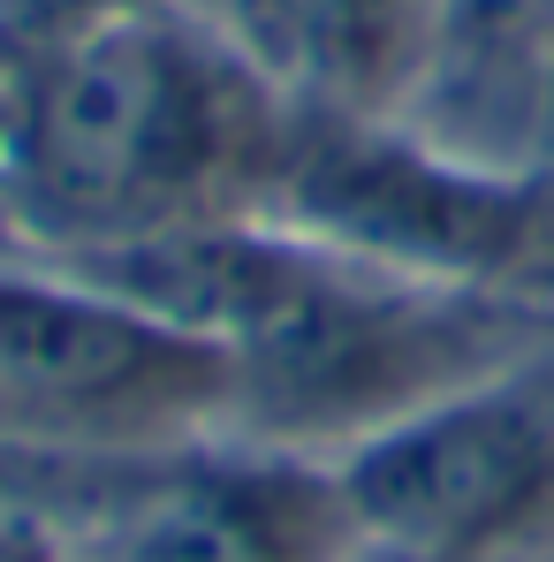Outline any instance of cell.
<instances>
[{
  "instance_id": "4",
  "label": "cell",
  "mask_w": 554,
  "mask_h": 562,
  "mask_svg": "<svg viewBox=\"0 0 554 562\" xmlns=\"http://www.w3.org/2000/svg\"><path fill=\"white\" fill-rule=\"evenodd\" d=\"M0 411L31 434L168 449L236 418V373L228 350L46 259L0 267Z\"/></svg>"
},
{
  "instance_id": "6",
  "label": "cell",
  "mask_w": 554,
  "mask_h": 562,
  "mask_svg": "<svg viewBox=\"0 0 554 562\" xmlns=\"http://www.w3.org/2000/svg\"><path fill=\"white\" fill-rule=\"evenodd\" d=\"M554 0H418V46L395 114L478 168L547 160Z\"/></svg>"
},
{
  "instance_id": "1",
  "label": "cell",
  "mask_w": 554,
  "mask_h": 562,
  "mask_svg": "<svg viewBox=\"0 0 554 562\" xmlns=\"http://www.w3.org/2000/svg\"><path fill=\"white\" fill-rule=\"evenodd\" d=\"M296 92L176 0H129L0 99V183L46 259L244 213Z\"/></svg>"
},
{
  "instance_id": "7",
  "label": "cell",
  "mask_w": 554,
  "mask_h": 562,
  "mask_svg": "<svg viewBox=\"0 0 554 562\" xmlns=\"http://www.w3.org/2000/svg\"><path fill=\"white\" fill-rule=\"evenodd\" d=\"M122 8L129 0H0V99Z\"/></svg>"
},
{
  "instance_id": "8",
  "label": "cell",
  "mask_w": 554,
  "mask_h": 562,
  "mask_svg": "<svg viewBox=\"0 0 554 562\" xmlns=\"http://www.w3.org/2000/svg\"><path fill=\"white\" fill-rule=\"evenodd\" d=\"M532 183H540V244H532V274L554 281V160H547V168H532Z\"/></svg>"
},
{
  "instance_id": "5",
  "label": "cell",
  "mask_w": 554,
  "mask_h": 562,
  "mask_svg": "<svg viewBox=\"0 0 554 562\" xmlns=\"http://www.w3.org/2000/svg\"><path fill=\"white\" fill-rule=\"evenodd\" d=\"M358 517L335 471L296 449L244 441L129 449V471L77 509L69 562H342Z\"/></svg>"
},
{
  "instance_id": "2",
  "label": "cell",
  "mask_w": 554,
  "mask_h": 562,
  "mask_svg": "<svg viewBox=\"0 0 554 562\" xmlns=\"http://www.w3.org/2000/svg\"><path fill=\"white\" fill-rule=\"evenodd\" d=\"M259 213L289 236L403 281L509 289L532 274L540 183L478 168L395 106L296 99Z\"/></svg>"
},
{
  "instance_id": "3",
  "label": "cell",
  "mask_w": 554,
  "mask_h": 562,
  "mask_svg": "<svg viewBox=\"0 0 554 562\" xmlns=\"http://www.w3.org/2000/svg\"><path fill=\"white\" fill-rule=\"evenodd\" d=\"M335 494L365 540L494 562L554 509V342L426 395L335 449Z\"/></svg>"
},
{
  "instance_id": "9",
  "label": "cell",
  "mask_w": 554,
  "mask_h": 562,
  "mask_svg": "<svg viewBox=\"0 0 554 562\" xmlns=\"http://www.w3.org/2000/svg\"><path fill=\"white\" fill-rule=\"evenodd\" d=\"M342 562H456V555H418V548H387V540H365V532H358V548ZM494 562H509V555H494Z\"/></svg>"
}]
</instances>
